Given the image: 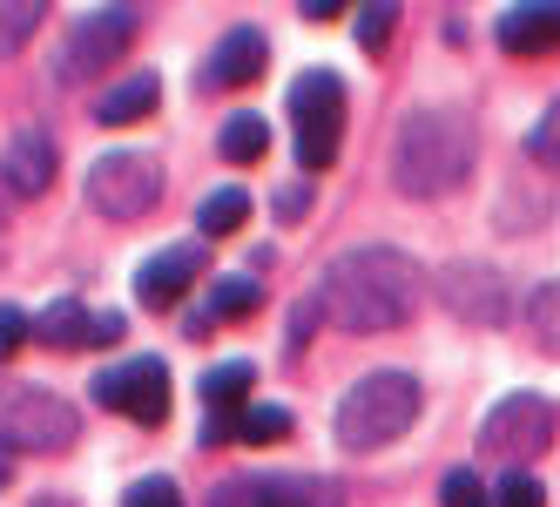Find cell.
Here are the masks:
<instances>
[{
	"mask_svg": "<svg viewBox=\"0 0 560 507\" xmlns=\"http://www.w3.org/2000/svg\"><path fill=\"white\" fill-rule=\"evenodd\" d=\"M419 264L392 244H358L345 257L325 264V278H317V311L338 325V332H398L419 311Z\"/></svg>",
	"mask_w": 560,
	"mask_h": 507,
	"instance_id": "1",
	"label": "cell"
},
{
	"mask_svg": "<svg viewBox=\"0 0 560 507\" xmlns=\"http://www.w3.org/2000/svg\"><path fill=\"white\" fill-rule=\"evenodd\" d=\"M472 123L459 108H419L406 115V129L392 142V183L406 189V197H453V189L472 176Z\"/></svg>",
	"mask_w": 560,
	"mask_h": 507,
	"instance_id": "2",
	"label": "cell"
},
{
	"mask_svg": "<svg viewBox=\"0 0 560 507\" xmlns=\"http://www.w3.org/2000/svg\"><path fill=\"white\" fill-rule=\"evenodd\" d=\"M412 419H419V379L412 372H365L338 400V440L351 453H372V447H392Z\"/></svg>",
	"mask_w": 560,
	"mask_h": 507,
	"instance_id": "3",
	"label": "cell"
},
{
	"mask_svg": "<svg viewBox=\"0 0 560 507\" xmlns=\"http://www.w3.org/2000/svg\"><path fill=\"white\" fill-rule=\"evenodd\" d=\"M74 434H82L74 400L48 393V385H8V393H0V447H14V453H68Z\"/></svg>",
	"mask_w": 560,
	"mask_h": 507,
	"instance_id": "4",
	"label": "cell"
},
{
	"mask_svg": "<svg viewBox=\"0 0 560 507\" xmlns=\"http://www.w3.org/2000/svg\"><path fill=\"white\" fill-rule=\"evenodd\" d=\"M82 189H89V210H102L115 223H136V217H149L163 204V163L142 155V149H108V155L89 163Z\"/></svg>",
	"mask_w": 560,
	"mask_h": 507,
	"instance_id": "5",
	"label": "cell"
},
{
	"mask_svg": "<svg viewBox=\"0 0 560 507\" xmlns=\"http://www.w3.org/2000/svg\"><path fill=\"white\" fill-rule=\"evenodd\" d=\"M291 123H298L304 170H331L338 163V129H345V82L331 68H311L291 82Z\"/></svg>",
	"mask_w": 560,
	"mask_h": 507,
	"instance_id": "6",
	"label": "cell"
},
{
	"mask_svg": "<svg viewBox=\"0 0 560 507\" xmlns=\"http://www.w3.org/2000/svg\"><path fill=\"white\" fill-rule=\"evenodd\" d=\"M210 507H345L331 474H230L210 487Z\"/></svg>",
	"mask_w": 560,
	"mask_h": 507,
	"instance_id": "7",
	"label": "cell"
},
{
	"mask_svg": "<svg viewBox=\"0 0 560 507\" xmlns=\"http://www.w3.org/2000/svg\"><path fill=\"white\" fill-rule=\"evenodd\" d=\"M142 21H149V14H142V8H129V0H122V8H89L82 21L68 27L61 74H68V82H74V74H102V68L122 55L136 34H142Z\"/></svg>",
	"mask_w": 560,
	"mask_h": 507,
	"instance_id": "8",
	"label": "cell"
},
{
	"mask_svg": "<svg viewBox=\"0 0 560 507\" xmlns=\"http://www.w3.org/2000/svg\"><path fill=\"white\" fill-rule=\"evenodd\" d=\"M95 400L108 413L136 419V426H163L170 419V366L163 359H122L95 379Z\"/></svg>",
	"mask_w": 560,
	"mask_h": 507,
	"instance_id": "9",
	"label": "cell"
},
{
	"mask_svg": "<svg viewBox=\"0 0 560 507\" xmlns=\"http://www.w3.org/2000/svg\"><path fill=\"white\" fill-rule=\"evenodd\" d=\"M439 304L453 311L459 325H506L513 319V291L493 264H446L439 270Z\"/></svg>",
	"mask_w": 560,
	"mask_h": 507,
	"instance_id": "10",
	"label": "cell"
},
{
	"mask_svg": "<svg viewBox=\"0 0 560 507\" xmlns=\"http://www.w3.org/2000/svg\"><path fill=\"white\" fill-rule=\"evenodd\" d=\"M547 440H553V406H547L540 393H506V400L487 413V426H479V447L500 453V460L547 453Z\"/></svg>",
	"mask_w": 560,
	"mask_h": 507,
	"instance_id": "11",
	"label": "cell"
},
{
	"mask_svg": "<svg viewBox=\"0 0 560 507\" xmlns=\"http://www.w3.org/2000/svg\"><path fill=\"white\" fill-rule=\"evenodd\" d=\"M196 278H203V238H189V244H170V251H155L142 270H136V298L149 311H170Z\"/></svg>",
	"mask_w": 560,
	"mask_h": 507,
	"instance_id": "12",
	"label": "cell"
},
{
	"mask_svg": "<svg viewBox=\"0 0 560 507\" xmlns=\"http://www.w3.org/2000/svg\"><path fill=\"white\" fill-rule=\"evenodd\" d=\"M264 61H270L264 34H257V27H230L223 42L210 48V61H203V74H196V82H203V89H250L257 74H264Z\"/></svg>",
	"mask_w": 560,
	"mask_h": 507,
	"instance_id": "13",
	"label": "cell"
},
{
	"mask_svg": "<svg viewBox=\"0 0 560 507\" xmlns=\"http://www.w3.org/2000/svg\"><path fill=\"white\" fill-rule=\"evenodd\" d=\"M55 163H61V149H55L48 129H14L8 163H0V183H8L14 197H42V189L55 183Z\"/></svg>",
	"mask_w": 560,
	"mask_h": 507,
	"instance_id": "14",
	"label": "cell"
},
{
	"mask_svg": "<svg viewBox=\"0 0 560 507\" xmlns=\"http://www.w3.org/2000/svg\"><path fill=\"white\" fill-rule=\"evenodd\" d=\"M493 34H500L506 55H547V48H560V0H527V8H506Z\"/></svg>",
	"mask_w": 560,
	"mask_h": 507,
	"instance_id": "15",
	"label": "cell"
},
{
	"mask_svg": "<svg viewBox=\"0 0 560 507\" xmlns=\"http://www.w3.org/2000/svg\"><path fill=\"white\" fill-rule=\"evenodd\" d=\"M155 102H163V82H155V74L142 68V74H129V82L102 89V95H95V115H102V123H142Z\"/></svg>",
	"mask_w": 560,
	"mask_h": 507,
	"instance_id": "16",
	"label": "cell"
},
{
	"mask_svg": "<svg viewBox=\"0 0 560 507\" xmlns=\"http://www.w3.org/2000/svg\"><path fill=\"white\" fill-rule=\"evenodd\" d=\"M34 338L55 345V353H82V345L95 338V319H89V311L74 304V298H55L42 319H34Z\"/></svg>",
	"mask_w": 560,
	"mask_h": 507,
	"instance_id": "17",
	"label": "cell"
},
{
	"mask_svg": "<svg viewBox=\"0 0 560 507\" xmlns=\"http://www.w3.org/2000/svg\"><path fill=\"white\" fill-rule=\"evenodd\" d=\"M250 393H257V366H250V359H223V366L203 372V406H210V413L250 406Z\"/></svg>",
	"mask_w": 560,
	"mask_h": 507,
	"instance_id": "18",
	"label": "cell"
},
{
	"mask_svg": "<svg viewBox=\"0 0 560 507\" xmlns=\"http://www.w3.org/2000/svg\"><path fill=\"white\" fill-rule=\"evenodd\" d=\"M244 217H250V197H244L236 183H223V189H210V197L196 204V238H203V244H210V238H230Z\"/></svg>",
	"mask_w": 560,
	"mask_h": 507,
	"instance_id": "19",
	"label": "cell"
},
{
	"mask_svg": "<svg viewBox=\"0 0 560 507\" xmlns=\"http://www.w3.org/2000/svg\"><path fill=\"white\" fill-rule=\"evenodd\" d=\"M217 149H223V163H264L270 123H264V115H230L223 136H217Z\"/></svg>",
	"mask_w": 560,
	"mask_h": 507,
	"instance_id": "20",
	"label": "cell"
},
{
	"mask_svg": "<svg viewBox=\"0 0 560 507\" xmlns=\"http://www.w3.org/2000/svg\"><path fill=\"white\" fill-rule=\"evenodd\" d=\"M257 304H264V291H257V278H250V270H230V278H217V285H210V319H217V325H230V319H250Z\"/></svg>",
	"mask_w": 560,
	"mask_h": 507,
	"instance_id": "21",
	"label": "cell"
},
{
	"mask_svg": "<svg viewBox=\"0 0 560 507\" xmlns=\"http://www.w3.org/2000/svg\"><path fill=\"white\" fill-rule=\"evenodd\" d=\"M42 0H0V55H14V48H27L34 34H42Z\"/></svg>",
	"mask_w": 560,
	"mask_h": 507,
	"instance_id": "22",
	"label": "cell"
},
{
	"mask_svg": "<svg viewBox=\"0 0 560 507\" xmlns=\"http://www.w3.org/2000/svg\"><path fill=\"white\" fill-rule=\"evenodd\" d=\"M527 332L547 345V353H560V278H547V285L527 298Z\"/></svg>",
	"mask_w": 560,
	"mask_h": 507,
	"instance_id": "23",
	"label": "cell"
},
{
	"mask_svg": "<svg viewBox=\"0 0 560 507\" xmlns=\"http://www.w3.org/2000/svg\"><path fill=\"white\" fill-rule=\"evenodd\" d=\"M236 440H250V447H277V440H291V413H284V406H250L244 419H236Z\"/></svg>",
	"mask_w": 560,
	"mask_h": 507,
	"instance_id": "24",
	"label": "cell"
},
{
	"mask_svg": "<svg viewBox=\"0 0 560 507\" xmlns=\"http://www.w3.org/2000/svg\"><path fill=\"white\" fill-rule=\"evenodd\" d=\"M439 500H446V507H493L487 481H479L472 466H453V474H446V487H439Z\"/></svg>",
	"mask_w": 560,
	"mask_h": 507,
	"instance_id": "25",
	"label": "cell"
},
{
	"mask_svg": "<svg viewBox=\"0 0 560 507\" xmlns=\"http://www.w3.org/2000/svg\"><path fill=\"white\" fill-rule=\"evenodd\" d=\"M527 155L547 163V170H560V102L540 115V129H527Z\"/></svg>",
	"mask_w": 560,
	"mask_h": 507,
	"instance_id": "26",
	"label": "cell"
},
{
	"mask_svg": "<svg viewBox=\"0 0 560 507\" xmlns=\"http://www.w3.org/2000/svg\"><path fill=\"white\" fill-rule=\"evenodd\" d=\"M122 507H183V487H176L170 474H149V481H136V487L122 494Z\"/></svg>",
	"mask_w": 560,
	"mask_h": 507,
	"instance_id": "27",
	"label": "cell"
},
{
	"mask_svg": "<svg viewBox=\"0 0 560 507\" xmlns=\"http://www.w3.org/2000/svg\"><path fill=\"white\" fill-rule=\"evenodd\" d=\"M392 21H398L392 0H378V8H358V48H385V42H392Z\"/></svg>",
	"mask_w": 560,
	"mask_h": 507,
	"instance_id": "28",
	"label": "cell"
},
{
	"mask_svg": "<svg viewBox=\"0 0 560 507\" xmlns=\"http://www.w3.org/2000/svg\"><path fill=\"white\" fill-rule=\"evenodd\" d=\"M493 500H500V507H540L547 494H540V481L527 474V466H513V474H506V481L493 487Z\"/></svg>",
	"mask_w": 560,
	"mask_h": 507,
	"instance_id": "29",
	"label": "cell"
},
{
	"mask_svg": "<svg viewBox=\"0 0 560 507\" xmlns=\"http://www.w3.org/2000/svg\"><path fill=\"white\" fill-rule=\"evenodd\" d=\"M27 338H34V319H27V311H14V304H0V359H14Z\"/></svg>",
	"mask_w": 560,
	"mask_h": 507,
	"instance_id": "30",
	"label": "cell"
},
{
	"mask_svg": "<svg viewBox=\"0 0 560 507\" xmlns=\"http://www.w3.org/2000/svg\"><path fill=\"white\" fill-rule=\"evenodd\" d=\"M317 325H325V311H317V298H304V304L291 311V345H311Z\"/></svg>",
	"mask_w": 560,
	"mask_h": 507,
	"instance_id": "31",
	"label": "cell"
},
{
	"mask_svg": "<svg viewBox=\"0 0 560 507\" xmlns=\"http://www.w3.org/2000/svg\"><path fill=\"white\" fill-rule=\"evenodd\" d=\"M223 440H236V413H210L203 419V447H223Z\"/></svg>",
	"mask_w": 560,
	"mask_h": 507,
	"instance_id": "32",
	"label": "cell"
},
{
	"mask_svg": "<svg viewBox=\"0 0 560 507\" xmlns=\"http://www.w3.org/2000/svg\"><path fill=\"white\" fill-rule=\"evenodd\" d=\"M122 338V311H95V338L89 345H115Z\"/></svg>",
	"mask_w": 560,
	"mask_h": 507,
	"instance_id": "33",
	"label": "cell"
},
{
	"mask_svg": "<svg viewBox=\"0 0 560 507\" xmlns=\"http://www.w3.org/2000/svg\"><path fill=\"white\" fill-rule=\"evenodd\" d=\"M183 332H189V338H203V332H217V319H210V304H196V311H183Z\"/></svg>",
	"mask_w": 560,
	"mask_h": 507,
	"instance_id": "34",
	"label": "cell"
},
{
	"mask_svg": "<svg viewBox=\"0 0 560 507\" xmlns=\"http://www.w3.org/2000/svg\"><path fill=\"white\" fill-rule=\"evenodd\" d=\"M345 8H338V0H304V21H338Z\"/></svg>",
	"mask_w": 560,
	"mask_h": 507,
	"instance_id": "35",
	"label": "cell"
},
{
	"mask_svg": "<svg viewBox=\"0 0 560 507\" xmlns=\"http://www.w3.org/2000/svg\"><path fill=\"white\" fill-rule=\"evenodd\" d=\"M34 507H68V500H34Z\"/></svg>",
	"mask_w": 560,
	"mask_h": 507,
	"instance_id": "36",
	"label": "cell"
}]
</instances>
